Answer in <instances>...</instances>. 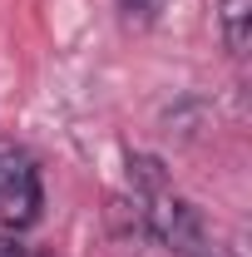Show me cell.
I'll return each mask as SVG.
<instances>
[{"instance_id":"6da1fadb","label":"cell","mask_w":252,"mask_h":257,"mask_svg":"<svg viewBox=\"0 0 252 257\" xmlns=\"http://www.w3.org/2000/svg\"><path fill=\"white\" fill-rule=\"evenodd\" d=\"M139 213H144V232L154 237L158 247H168L173 257H227L218 242H213L203 213L193 208L183 193H173V183L144 193V198H139Z\"/></svg>"},{"instance_id":"7a4b0ae2","label":"cell","mask_w":252,"mask_h":257,"mask_svg":"<svg viewBox=\"0 0 252 257\" xmlns=\"http://www.w3.org/2000/svg\"><path fill=\"white\" fill-rule=\"evenodd\" d=\"M45 213V183H40V163H25L5 188H0V223L10 232H25Z\"/></svg>"},{"instance_id":"3957f363","label":"cell","mask_w":252,"mask_h":257,"mask_svg":"<svg viewBox=\"0 0 252 257\" xmlns=\"http://www.w3.org/2000/svg\"><path fill=\"white\" fill-rule=\"evenodd\" d=\"M218 25H222V45L232 60H242L252 45V0H218Z\"/></svg>"},{"instance_id":"277c9868","label":"cell","mask_w":252,"mask_h":257,"mask_svg":"<svg viewBox=\"0 0 252 257\" xmlns=\"http://www.w3.org/2000/svg\"><path fill=\"white\" fill-rule=\"evenodd\" d=\"M129 188H134V198H144V193L154 188H168V168H163V159H154V154H129Z\"/></svg>"},{"instance_id":"5b68a950","label":"cell","mask_w":252,"mask_h":257,"mask_svg":"<svg viewBox=\"0 0 252 257\" xmlns=\"http://www.w3.org/2000/svg\"><path fill=\"white\" fill-rule=\"evenodd\" d=\"M25 163H35V159L20 149V144H15V139H0V188H5V183H10V178H15Z\"/></svg>"},{"instance_id":"8992f818","label":"cell","mask_w":252,"mask_h":257,"mask_svg":"<svg viewBox=\"0 0 252 257\" xmlns=\"http://www.w3.org/2000/svg\"><path fill=\"white\" fill-rule=\"evenodd\" d=\"M163 5H168V0H119V10H124V20H134V25H154Z\"/></svg>"},{"instance_id":"52a82bcc","label":"cell","mask_w":252,"mask_h":257,"mask_svg":"<svg viewBox=\"0 0 252 257\" xmlns=\"http://www.w3.org/2000/svg\"><path fill=\"white\" fill-rule=\"evenodd\" d=\"M0 257H25V247H20V237L0 232Z\"/></svg>"},{"instance_id":"ba28073f","label":"cell","mask_w":252,"mask_h":257,"mask_svg":"<svg viewBox=\"0 0 252 257\" xmlns=\"http://www.w3.org/2000/svg\"><path fill=\"white\" fill-rule=\"evenodd\" d=\"M45 257H50V252H45Z\"/></svg>"}]
</instances>
